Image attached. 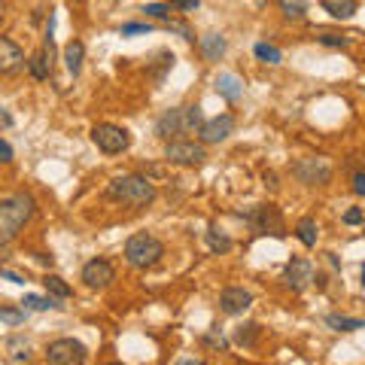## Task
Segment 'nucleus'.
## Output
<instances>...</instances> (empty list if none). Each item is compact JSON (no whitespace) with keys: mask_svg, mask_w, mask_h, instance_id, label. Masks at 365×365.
<instances>
[{"mask_svg":"<svg viewBox=\"0 0 365 365\" xmlns=\"http://www.w3.org/2000/svg\"><path fill=\"white\" fill-rule=\"evenodd\" d=\"M43 286L49 289V295H55V298H68V295H70V286L64 284L58 274H46V277H43Z\"/></svg>","mask_w":365,"mask_h":365,"instance_id":"23","label":"nucleus"},{"mask_svg":"<svg viewBox=\"0 0 365 365\" xmlns=\"http://www.w3.org/2000/svg\"><path fill=\"white\" fill-rule=\"evenodd\" d=\"M82 280H86L88 289H107L116 280V268L107 259H91L82 268Z\"/></svg>","mask_w":365,"mask_h":365,"instance_id":"11","label":"nucleus"},{"mask_svg":"<svg viewBox=\"0 0 365 365\" xmlns=\"http://www.w3.org/2000/svg\"><path fill=\"white\" fill-rule=\"evenodd\" d=\"M362 231H365V219H362Z\"/></svg>","mask_w":365,"mask_h":365,"instance_id":"42","label":"nucleus"},{"mask_svg":"<svg viewBox=\"0 0 365 365\" xmlns=\"http://www.w3.org/2000/svg\"><path fill=\"white\" fill-rule=\"evenodd\" d=\"M204 341H207V344H213V347H219V350H226V347H228V341H226V338H222V335H219V332H217V329H213V332H210V335H207V338H204Z\"/></svg>","mask_w":365,"mask_h":365,"instance_id":"32","label":"nucleus"},{"mask_svg":"<svg viewBox=\"0 0 365 365\" xmlns=\"http://www.w3.org/2000/svg\"><path fill=\"white\" fill-rule=\"evenodd\" d=\"M262 182H265L268 189H277V173H274V171H265V173H262Z\"/></svg>","mask_w":365,"mask_h":365,"instance_id":"38","label":"nucleus"},{"mask_svg":"<svg viewBox=\"0 0 365 365\" xmlns=\"http://www.w3.org/2000/svg\"><path fill=\"white\" fill-rule=\"evenodd\" d=\"M0 128H13V116L0 107Z\"/></svg>","mask_w":365,"mask_h":365,"instance_id":"39","label":"nucleus"},{"mask_svg":"<svg viewBox=\"0 0 365 365\" xmlns=\"http://www.w3.org/2000/svg\"><path fill=\"white\" fill-rule=\"evenodd\" d=\"M326 326H332L335 332H356V329H365V320L341 317V313H329V317H326Z\"/></svg>","mask_w":365,"mask_h":365,"instance_id":"20","label":"nucleus"},{"mask_svg":"<svg viewBox=\"0 0 365 365\" xmlns=\"http://www.w3.org/2000/svg\"><path fill=\"white\" fill-rule=\"evenodd\" d=\"M286 284L293 293H304L313 284V265L308 259H293L286 265Z\"/></svg>","mask_w":365,"mask_h":365,"instance_id":"13","label":"nucleus"},{"mask_svg":"<svg viewBox=\"0 0 365 365\" xmlns=\"http://www.w3.org/2000/svg\"><path fill=\"white\" fill-rule=\"evenodd\" d=\"M168 31H171V34H180L182 40H189V43H195V31L189 28V24H182V22H168Z\"/></svg>","mask_w":365,"mask_h":365,"instance_id":"28","label":"nucleus"},{"mask_svg":"<svg viewBox=\"0 0 365 365\" xmlns=\"http://www.w3.org/2000/svg\"><path fill=\"white\" fill-rule=\"evenodd\" d=\"M0 277H6V280H13V284H24L28 277H22L19 271H10V268H0Z\"/></svg>","mask_w":365,"mask_h":365,"instance_id":"36","label":"nucleus"},{"mask_svg":"<svg viewBox=\"0 0 365 365\" xmlns=\"http://www.w3.org/2000/svg\"><path fill=\"white\" fill-rule=\"evenodd\" d=\"M88 359L86 344L73 341V338H58L46 347V362L49 365H82Z\"/></svg>","mask_w":365,"mask_h":365,"instance_id":"8","label":"nucleus"},{"mask_svg":"<svg viewBox=\"0 0 365 365\" xmlns=\"http://www.w3.org/2000/svg\"><path fill=\"white\" fill-rule=\"evenodd\" d=\"M198 6H201V0H177L180 13H192V10H198Z\"/></svg>","mask_w":365,"mask_h":365,"instance_id":"35","label":"nucleus"},{"mask_svg":"<svg viewBox=\"0 0 365 365\" xmlns=\"http://www.w3.org/2000/svg\"><path fill=\"white\" fill-rule=\"evenodd\" d=\"M24 68H28V61H24V52L19 49V43H13L10 37H0V73L10 77V73H19Z\"/></svg>","mask_w":365,"mask_h":365,"instance_id":"12","label":"nucleus"},{"mask_svg":"<svg viewBox=\"0 0 365 365\" xmlns=\"http://www.w3.org/2000/svg\"><path fill=\"white\" fill-rule=\"evenodd\" d=\"M91 140H95V146L101 149L107 155H116V153H125L131 146V134L125 128L113 125V122H101V125L91 128Z\"/></svg>","mask_w":365,"mask_h":365,"instance_id":"6","label":"nucleus"},{"mask_svg":"<svg viewBox=\"0 0 365 365\" xmlns=\"http://www.w3.org/2000/svg\"><path fill=\"white\" fill-rule=\"evenodd\" d=\"M213 86H217V91L226 101H240V98H244V82H240L235 73H219V77L213 79Z\"/></svg>","mask_w":365,"mask_h":365,"instance_id":"15","label":"nucleus"},{"mask_svg":"<svg viewBox=\"0 0 365 365\" xmlns=\"http://www.w3.org/2000/svg\"><path fill=\"white\" fill-rule=\"evenodd\" d=\"M317 40L323 46H332V49H344L347 46V37H341V34H320Z\"/></svg>","mask_w":365,"mask_h":365,"instance_id":"30","label":"nucleus"},{"mask_svg":"<svg viewBox=\"0 0 365 365\" xmlns=\"http://www.w3.org/2000/svg\"><path fill=\"white\" fill-rule=\"evenodd\" d=\"M323 10H326L332 19L344 22V19H353L359 3H356V0H323Z\"/></svg>","mask_w":365,"mask_h":365,"instance_id":"17","label":"nucleus"},{"mask_svg":"<svg viewBox=\"0 0 365 365\" xmlns=\"http://www.w3.org/2000/svg\"><path fill=\"white\" fill-rule=\"evenodd\" d=\"M24 317H28V308H0V320L6 326H22Z\"/></svg>","mask_w":365,"mask_h":365,"instance_id":"27","label":"nucleus"},{"mask_svg":"<svg viewBox=\"0 0 365 365\" xmlns=\"http://www.w3.org/2000/svg\"><path fill=\"white\" fill-rule=\"evenodd\" d=\"M231 131H235V116L222 113L217 119H204L198 134H201V143H222V140L231 137Z\"/></svg>","mask_w":365,"mask_h":365,"instance_id":"10","label":"nucleus"},{"mask_svg":"<svg viewBox=\"0 0 365 365\" xmlns=\"http://www.w3.org/2000/svg\"><path fill=\"white\" fill-rule=\"evenodd\" d=\"M146 15H153V19H168V6H162V3H149V6H146Z\"/></svg>","mask_w":365,"mask_h":365,"instance_id":"31","label":"nucleus"},{"mask_svg":"<svg viewBox=\"0 0 365 365\" xmlns=\"http://www.w3.org/2000/svg\"><path fill=\"white\" fill-rule=\"evenodd\" d=\"M162 256H164V244L155 235H146V231L128 238V244H125V262L131 268L146 271V268H153V265H159Z\"/></svg>","mask_w":365,"mask_h":365,"instance_id":"4","label":"nucleus"},{"mask_svg":"<svg viewBox=\"0 0 365 365\" xmlns=\"http://www.w3.org/2000/svg\"><path fill=\"white\" fill-rule=\"evenodd\" d=\"M295 238L302 240L304 247H317V238H320V228H317V222H313L311 217L298 219V226H295Z\"/></svg>","mask_w":365,"mask_h":365,"instance_id":"19","label":"nucleus"},{"mask_svg":"<svg viewBox=\"0 0 365 365\" xmlns=\"http://www.w3.org/2000/svg\"><path fill=\"white\" fill-rule=\"evenodd\" d=\"M362 284H365V265H362Z\"/></svg>","mask_w":365,"mask_h":365,"instance_id":"41","label":"nucleus"},{"mask_svg":"<svg viewBox=\"0 0 365 365\" xmlns=\"http://www.w3.org/2000/svg\"><path fill=\"white\" fill-rule=\"evenodd\" d=\"M253 304V295L247 293L244 286H228V289H222V295H219V308H222V313H244L247 308Z\"/></svg>","mask_w":365,"mask_h":365,"instance_id":"14","label":"nucleus"},{"mask_svg":"<svg viewBox=\"0 0 365 365\" xmlns=\"http://www.w3.org/2000/svg\"><path fill=\"white\" fill-rule=\"evenodd\" d=\"M22 304H24L28 311H52V308H58L55 295H49V298H43V295H24Z\"/></svg>","mask_w":365,"mask_h":365,"instance_id":"25","label":"nucleus"},{"mask_svg":"<svg viewBox=\"0 0 365 365\" xmlns=\"http://www.w3.org/2000/svg\"><path fill=\"white\" fill-rule=\"evenodd\" d=\"M277 3H280V10H284L286 19H304L311 0H277Z\"/></svg>","mask_w":365,"mask_h":365,"instance_id":"22","label":"nucleus"},{"mask_svg":"<svg viewBox=\"0 0 365 365\" xmlns=\"http://www.w3.org/2000/svg\"><path fill=\"white\" fill-rule=\"evenodd\" d=\"M107 195H110L113 201H122L128 207H146V204L155 201V186H153V180L137 177V173H128V177L110 180Z\"/></svg>","mask_w":365,"mask_h":365,"instance_id":"3","label":"nucleus"},{"mask_svg":"<svg viewBox=\"0 0 365 365\" xmlns=\"http://www.w3.org/2000/svg\"><path fill=\"white\" fill-rule=\"evenodd\" d=\"M362 219H365V217H362L359 207H353V210H347V213H344V222H347V226H359Z\"/></svg>","mask_w":365,"mask_h":365,"instance_id":"33","label":"nucleus"},{"mask_svg":"<svg viewBox=\"0 0 365 365\" xmlns=\"http://www.w3.org/2000/svg\"><path fill=\"white\" fill-rule=\"evenodd\" d=\"M204 125V113L201 107H173V110H164L155 122V134L164 140L182 137V134H198V128Z\"/></svg>","mask_w":365,"mask_h":365,"instance_id":"2","label":"nucleus"},{"mask_svg":"<svg viewBox=\"0 0 365 365\" xmlns=\"http://www.w3.org/2000/svg\"><path fill=\"white\" fill-rule=\"evenodd\" d=\"M164 159L171 164H182V168H198V164L207 162V149L204 143H195V140H168Z\"/></svg>","mask_w":365,"mask_h":365,"instance_id":"7","label":"nucleus"},{"mask_svg":"<svg viewBox=\"0 0 365 365\" xmlns=\"http://www.w3.org/2000/svg\"><path fill=\"white\" fill-rule=\"evenodd\" d=\"M13 162V146L6 140H0V164H10Z\"/></svg>","mask_w":365,"mask_h":365,"instance_id":"34","label":"nucleus"},{"mask_svg":"<svg viewBox=\"0 0 365 365\" xmlns=\"http://www.w3.org/2000/svg\"><path fill=\"white\" fill-rule=\"evenodd\" d=\"M207 247H210L213 253H228L231 250V240L226 235H219L217 228H210V231H207Z\"/></svg>","mask_w":365,"mask_h":365,"instance_id":"26","label":"nucleus"},{"mask_svg":"<svg viewBox=\"0 0 365 365\" xmlns=\"http://www.w3.org/2000/svg\"><path fill=\"white\" fill-rule=\"evenodd\" d=\"M256 338H259V326H256V323H247V326H240L235 332V344H240V347H253Z\"/></svg>","mask_w":365,"mask_h":365,"instance_id":"24","label":"nucleus"},{"mask_svg":"<svg viewBox=\"0 0 365 365\" xmlns=\"http://www.w3.org/2000/svg\"><path fill=\"white\" fill-rule=\"evenodd\" d=\"M34 210L37 207L31 195H13L0 201V250H6L22 235V228L34 217Z\"/></svg>","mask_w":365,"mask_h":365,"instance_id":"1","label":"nucleus"},{"mask_svg":"<svg viewBox=\"0 0 365 365\" xmlns=\"http://www.w3.org/2000/svg\"><path fill=\"white\" fill-rule=\"evenodd\" d=\"M293 173H295L298 182H304V186H326L332 180V164L326 159H320V155H311V159L295 162Z\"/></svg>","mask_w":365,"mask_h":365,"instance_id":"9","label":"nucleus"},{"mask_svg":"<svg viewBox=\"0 0 365 365\" xmlns=\"http://www.w3.org/2000/svg\"><path fill=\"white\" fill-rule=\"evenodd\" d=\"M256 58H259V61H265V64H280L284 61V52H280L277 46H271V43H256Z\"/></svg>","mask_w":365,"mask_h":365,"instance_id":"21","label":"nucleus"},{"mask_svg":"<svg viewBox=\"0 0 365 365\" xmlns=\"http://www.w3.org/2000/svg\"><path fill=\"white\" fill-rule=\"evenodd\" d=\"M244 217L250 219V226L259 231V235H271V238H284L286 235L284 213H280L274 204H259L256 210H247Z\"/></svg>","mask_w":365,"mask_h":365,"instance_id":"5","label":"nucleus"},{"mask_svg":"<svg viewBox=\"0 0 365 365\" xmlns=\"http://www.w3.org/2000/svg\"><path fill=\"white\" fill-rule=\"evenodd\" d=\"M82 58H86V46H82L79 40L68 43V49H64V64H68V70L73 73V77H79V70H82Z\"/></svg>","mask_w":365,"mask_h":365,"instance_id":"18","label":"nucleus"},{"mask_svg":"<svg viewBox=\"0 0 365 365\" xmlns=\"http://www.w3.org/2000/svg\"><path fill=\"white\" fill-rule=\"evenodd\" d=\"M3 15H6V3L0 0V22H3Z\"/></svg>","mask_w":365,"mask_h":365,"instance_id":"40","label":"nucleus"},{"mask_svg":"<svg viewBox=\"0 0 365 365\" xmlns=\"http://www.w3.org/2000/svg\"><path fill=\"white\" fill-rule=\"evenodd\" d=\"M353 192H356V195H365V171L353 177Z\"/></svg>","mask_w":365,"mask_h":365,"instance_id":"37","label":"nucleus"},{"mask_svg":"<svg viewBox=\"0 0 365 365\" xmlns=\"http://www.w3.org/2000/svg\"><path fill=\"white\" fill-rule=\"evenodd\" d=\"M198 46H201V55L207 61H219V58L226 55V37L222 34H204L198 40Z\"/></svg>","mask_w":365,"mask_h":365,"instance_id":"16","label":"nucleus"},{"mask_svg":"<svg viewBox=\"0 0 365 365\" xmlns=\"http://www.w3.org/2000/svg\"><path fill=\"white\" fill-rule=\"evenodd\" d=\"M153 24H143V22H128L122 24V37H134V34H149Z\"/></svg>","mask_w":365,"mask_h":365,"instance_id":"29","label":"nucleus"}]
</instances>
